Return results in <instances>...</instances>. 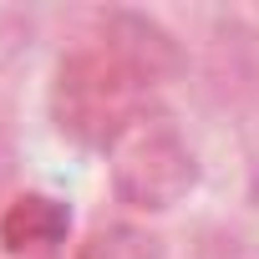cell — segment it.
<instances>
[{"mask_svg":"<svg viewBox=\"0 0 259 259\" xmlns=\"http://www.w3.org/2000/svg\"><path fill=\"white\" fill-rule=\"evenodd\" d=\"M102 51H112L127 71H133L143 87H158V81H173L183 71V51H178V36L143 16V11H107L97 16V36H92Z\"/></svg>","mask_w":259,"mask_h":259,"instance_id":"3","label":"cell"},{"mask_svg":"<svg viewBox=\"0 0 259 259\" xmlns=\"http://www.w3.org/2000/svg\"><path fill=\"white\" fill-rule=\"evenodd\" d=\"M107 178L122 208L133 213H168L188 203L198 188L203 168L193 143L183 138V127L163 112H143L133 127L122 133V143L107 153Z\"/></svg>","mask_w":259,"mask_h":259,"instance_id":"2","label":"cell"},{"mask_svg":"<svg viewBox=\"0 0 259 259\" xmlns=\"http://www.w3.org/2000/svg\"><path fill=\"white\" fill-rule=\"evenodd\" d=\"M143 102H148V87L97 41L61 51L51 87H46V112L56 122V133L92 153H112L122 133L148 112Z\"/></svg>","mask_w":259,"mask_h":259,"instance_id":"1","label":"cell"},{"mask_svg":"<svg viewBox=\"0 0 259 259\" xmlns=\"http://www.w3.org/2000/svg\"><path fill=\"white\" fill-rule=\"evenodd\" d=\"M71 239V208L56 193H16L0 213V249L11 259H61Z\"/></svg>","mask_w":259,"mask_h":259,"instance_id":"4","label":"cell"},{"mask_svg":"<svg viewBox=\"0 0 259 259\" xmlns=\"http://www.w3.org/2000/svg\"><path fill=\"white\" fill-rule=\"evenodd\" d=\"M71 259H168V239L138 219H112V224L87 229Z\"/></svg>","mask_w":259,"mask_h":259,"instance_id":"5","label":"cell"}]
</instances>
